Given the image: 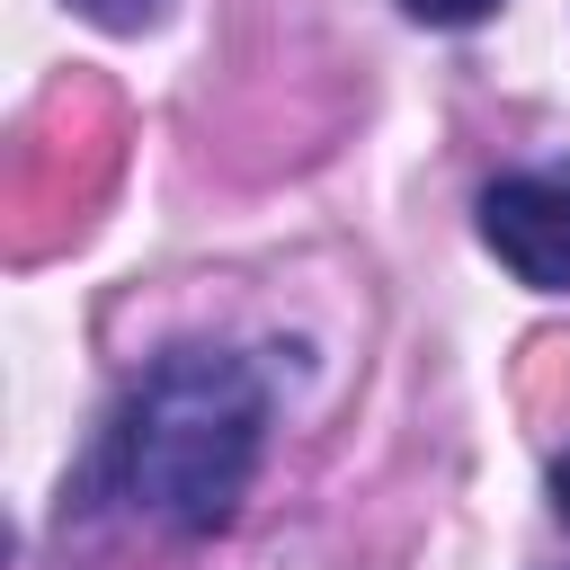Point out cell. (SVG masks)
I'll list each match as a JSON object with an SVG mask.
<instances>
[{"mask_svg": "<svg viewBox=\"0 0 570 570\" xmlns=\"http://www.w3.org/2000/svg\"><path fill=\"white\" fill-rule=\"evenodd\" d=\"M258 436H267V383L249 374V356L169 347L125 383L116 419L98 428L89 481L160 534H214L258 472Z\"/></svg>", "mask_w": 570, "mask_h": 570, "instance_id": "6da1fadb", "label": "cell"}, {"mask_svg": "<svg viewBox=\"0 0 570 570\" xmlns=\"http://www.w3.org/2000/svg\"><path fill=\"white\" fill-rule=\"evenodd\" d=\"M481 240L534 294H570V160L517 169L481 196Z\"/></svg>", "mask_w": 570, "mask_h": 570, "instance_id": "7a4b0ae2", "label": "cell"}, {"mask_svg": "<svg viewBox=\"0 0 570 570\" xmlns=\"http://www.w3.org/2000/svg\"><path fill=\"white\" fill-rule=\"evenodd\" d=\"M89 27H107V36H142V27H160L169 18V0H71Z\"/></svg>", "mask_w": 570, "mask_h": 570, "instance_id": "3957f363", "label": "cell"}, {"mask_svg": "<svg viewBox=\"0 0 570 570\" xmlns=\"http://www.w3.org/2000/svg\"><path fill=\"white\" fill-rule=\"evenodd\" d=\"M419 27H472V18H490L499 0H401Z\"/></svg>", "mask_w": 570, "mask_h": 570, "instance_id": "277c9868", "label": "cell"}, {"mask_svg": "<svg viewBox=\"0 0 570 570\" xmlns=\"http://www.w3.org/2000/svg\"><path fill=\"white\" fill-rule=\"evenodd\" d=\"M552 508H561V517H570V454H561V463H552Z\"/></svg>", "mask_w": 570, "mask_h": 570, "instance_id": "5b68a950", "label": "cell"}]
</instances>
